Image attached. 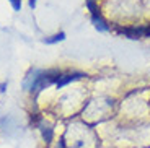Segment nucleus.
I'll list each match as a JSON object with an SVG mask.
<instances>
[{
  "label": "nucleus",
  "mask_w": 150,
  "mask_h": 148,
  "mask_svg": "<svg viewBox=\"0 0 150 148\" xmlns=\"http://www.w3.org/2000/svg\"><path fill=\"white\" fill-rule=\"evenodd\" d=\"M64 39H65V33H59V34H56V36L49 37V39H44V42H47V44H54V42L64 41Z\"/></svg>",
  "instance_id": "4"
},
{
  "label": "nucleus",
  "mask_w": 150,
  "mask_h": 148,
  "mask_svg": "<svg viewBox=\"0 0 150 148\" xmlns=\"http://www.w3.org/2000/svg\"><path fill=\"white\" fill-rule=\"evenodd\" d=\"M85 77L83 73H80V72H74V73H65V75H60L59 80H57V86H65L67 83L74 82V80H79V78Z\"/></svg>",
  "instance_id": "2"
},
{
  "label": "nucleus",
  "mask_w": 150,
  "mask_h": 148,
  "mask_svg": "<svg viewBox=\"0 0 150 148\" xmlns=\"http://www.w3.org/2000/svg\"><path fill=\"white\" fill-rule=\"evenodd\" d=\"M10 2H11V5H13L15 10H20V7H21V2L20 0H10Z\"/></svg>",
  "instance_id": "6"
},
{
  "label": "nucleus",
  "mask_w": 150,
  "mask_h": 148,
  "mask_svg": "<svg viewBox=\"0 0 150 148\" xmlns=\"http://www.w3.org/2000/svg\"><path fill=\"white\" fill-rule=\"evenodd\" d=\"M117 31L121 34H126L131 39H139V37L150 36V26H147V28H119Z\"/></svg>",
  "instance_id": "1"
},
{
  "label": "nucleus",
  "mask_w": 150,
  "mask_h": 148,
  "mask_svg": "<svg viewBox=\"0 0 150 148\" xmlns=\"http://www.w3.org/2000/svg\"><path fill=\"white\" fill-rule=\"evenodd\" d=\"M86 7L90 8L91 15H100V11H98V7L95 5V0H86Z\"/></svg>",
  "instance_id": "5"
},
{
  "label": "nucleus",
  "mask_w": 150,
  "mask_h": 148,
  "mask_svg": "<svg viewBox=\"0 0 150 148\" xmlns=\"http://www.w3.org/2000/svg\"><path fill=\"white\" fill-rule=\"evenodd\" d=\"M30 4H31V7H34L36 5V0H30Z\"/></svg>",
  "instance_id": "7"
},
{
  "label": "nucleus",
  "mask_w": 150,
  "mask_h": 148,
  "mask_svg": "<svg viewBox=\"0 0 150 148\" xmlns=\"http://www.w3.org/2000/svg\"><path fill=\"white\" fill-rule=\"evenodd\" d=\"M91 21H93V25H95L96 30H100V31H108L109 30L108 23L101 18V15H91Z\"/></svg>",
  "instance_id": "3"
}]
</instances>
